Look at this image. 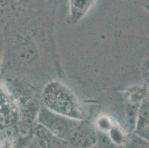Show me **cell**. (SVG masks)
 Here are the masks:
<instances>
[{
    "mask_svg": "<svg viewBox=\"0 0 149 148\" xmlns=\"http://www.w3.org/2000/svg\"><path fill=\"white\" fill-rule=\"evenodd\" d=\"M42 105L56 113L77 120L85 118V110L74 92L59 81L45 85L41 96Z\"/></svg>",
    "mask_w": 149,
    "mask_h": 148,
    "instance_id": "1",
    "label": "cell"
},
{
    "mask_svg": "<svg viewBox=\"0 0 149 148\" xmlns=\"http://www.w3.org/2000/svg\"><path fill=\"white\" fill-rule=\"evenodd\" d=\"M37 120L40 124L48 128L54 135L65 141L73 129L81 121L56 113L44 105L38 111Z\"/></svg>",
    "mask_w": 149,
    "mask_h": 148,
    "instance_id": "2",
    "label": "cell"
},
{
    "mask_svg": "<svg viewBox=\"0 0 149 148\" xmlns=\"http://www.w3.org/2000/svg\"><path fill=\"white\" fill-rule=\"evenodd\" d=\"M69 145L76 147H88L97 142L95 130L83 120L79 121L67 138Z\"/></svg>",
    "mask_w": 149,
    "mask_h": 148,
    "instance_id": "3",
    "label": "cell"
},
{
    "mask_svg": "<svg viewBox=\"0 0 149 148\" xmlns=\"http://www.w3.org/2000/svg\"><path fill=\"white\" fill-rule=\"evenodd\" d=\"M33 133L37 138H39L46 147H65L69 145L67 141L62 139L54 135L48 128L42 124H38L33 128Z\"/></svg>",
    "mask_w": 149,
    "mask_h": 148,
    "instance_id": "4",
    "label": "cell"
},
{
    "mask_svg": "<svg viewBox=\"0 0 149 148\" xmlns=\"http://www.w3.org/2000/svg\"><path fill=\"white\" fill-rule=\"evenodd\" d=\"M96 0H69L70 21L77 22L90 10Z\"/></svg>",
    "mask_w": 149,
    "mask_h": 148,
    "instance_id": "5",
    "label": "cell"
},
{
    "mask_svg": "<svg viewBox=\"0 0 149 148\" xmlns=\"http://www.w3.org/2000/svg\"><path fill=\"white\" fill-rule=\"evenodd\" d=\"M149 127V100L144 99L139 105L137 113L135 130L140 133L145 131Z\"/></svg>",
    "mask_w": 149,
    "mask_h": 148,
    "instance_id": "6",
    "label": "cell"
},
{
    "mask_svg": "<svg viewBox=\"0 0 149 148\" xmlns=\"http://www.w3.org/2000/svg\"><path fill=\"white\" fill-rule=\"evenodd\" d=\"M15 118L16 114L12 104L0 93V122L8 125L13 123Z\"/></svg>",
    "mask_w": 149,
    "mask_h": 148,
    "instance_id": "7",
    "label": "cell"
},
{
    "mask_svg": "<svg viewBox=\"0 0 149 148\" xmlns=\"http://www.w3.org/2000/svg\"><path fill=\"white\" fill-rule=\"evenodd\" d=\"M141 102L134 101V100L128 99V101H127L125 106V117H126V119L128 123H130L131 125L133 127V128H135L138 110H139Z\"/></svg>",
    "mask_w": 149,
    "mask_h": 148,
    "instance_id": "8",
    "label": "cell"
},
{
    "mask_svg": "<svg viewBox=\"0 0 149 148\" xmlns=\"http://www.w3.org/2000/svg\"><path fill=\"white\" fill-rule=\"evenodd\" d=\"M108 131H109L110 137L112 139V141H113L117 145H121L123 143V142L125 141L124 135L118 127L112 126Z\"/></svg>",
    "mask_w": 149,
    "mask_h": 148,
    "instance_id": "9",
    "label": "cell"
},
{
    "mask_svg": "<svg viewBox=\"0 0 149 148\" xmlns=\"http://www.w3.org/2000/svg\"><path fill=\"white\" fill-rule=\"evenodd\" d=\"M97 126L102 131H108L112 127V124L107 118H100L97 122Z\"/></svg>",
    "mask_w": 149,
    "mask_h": 148,
    "instance_id": "10",
    "label": "cell"
},
{
    "mask_svg": "<svg viewBox=\"0 0 149 148\" xmlns=\"http://www.w3.org/2000/svg\"><path fill=\"white\" fill-rule=\"evenodd\" d=\"M142 73L146 81L149 84V56H148L142 65Z\"/></svg>",
    "mask_w": 149,
    "mask_h": 148,
    "instance_id": "11",
    "label": "cell"
}]
</instances>
